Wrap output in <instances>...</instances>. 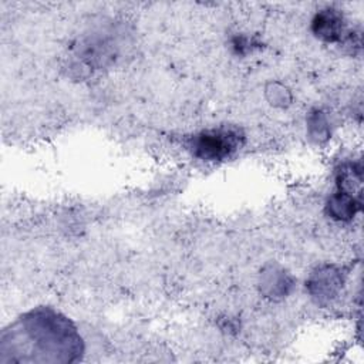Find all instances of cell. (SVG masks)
Masks as SVG:
<instances>
[{
	"mask_svg": "<svg viewBox=\"0 0 364 364\" xmlns=\"http://www.w3.org/2000/svg\"><path fill=\"white\" fill-rule=\"evenodd\" d=\"M1 363L73 361L81 353L75 328L55 313L33 311L4 330Z\"/></svg>",
	"mask_w": 364,
	"mask_h": 364,
	"instance_id": "cell-1",
	"label": "cell"
},
{
	"mask_svg": "<svg viewBox=\"0 0 364 364\" xmlns=\"http://www.w3.org/2000/svg\"><path fill=\"white\" fill-rule=\"evenodd\" d=\"M239 145V135L229 129H215L199 135L195 139V151L202 158L220 159L235 151Z\"/></svg>",
	"mask_w": 364,
	"mask_h": 364,
	"instance_id": "cell-2",
	"label": "cell"
}]
</instances>
